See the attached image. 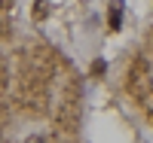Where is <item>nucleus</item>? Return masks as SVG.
<instances>
[{"instance_id": "nucleus-1", "label": "nucleus", "mask_w": 153, "mask_h": 143, "mask_svg": "<svg viewBox=\"0 0 153 143\" xmlns=\"http://www.w3.org/2000/svg\"><path fill=\"white\" fill-rule=\"evenodd\" d=\"M107 21H110V31H120V24H123V3H110Z\"/></svg>"}]
</instances>
